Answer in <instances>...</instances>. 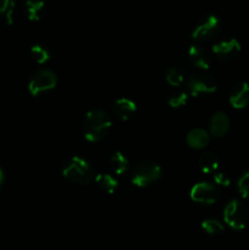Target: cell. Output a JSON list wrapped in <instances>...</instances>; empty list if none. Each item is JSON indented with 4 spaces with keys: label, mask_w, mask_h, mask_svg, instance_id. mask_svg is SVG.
<instances>
[{
    "label": "cell",
    "mask_w": 249,
    "mask_h": 250,
    "mask_svg": "<svg viewBox=\"0 0 249 250\" xmlns=\"http://www.w3.org/2000/svg\"><path fill=\"white\" fill-rule=\"evenodd\" d=\"M111 126V117L106 111L102 109H92L83 117V137L90 143L99 142L109 133Z\"/></svg>",
    "instance_id": "cell-1"
},
{
    "label": "cell",
    "mask_w": 249,
    "mask_h": 250,
    "mask_svg": "<svg viewBox=\"0 0 249 250\" xmlns=\"http://www.w3.org/2000/svg\"><path fill=\"white\" fill-rule=\"evenodd\" d=\"M62 176L77 185H89L95 177L92 164L82 156H72L62 166Z\"/></svg>",
    "instance_id": "cell-2"
},
{
    "label": "cell",
    "mask_w": 249,
    "mask_h": 250,
    "mask_svg": "<svg viewBox=\"0 0 249 250\" xmlns=\"http://www.w3.org/2000/svg\"><path fill=\"white\" fill-rule=\"evenodd\" d=\"M163 175V168L159 164L150 160L139 161L132 171L131 182L134 187L144 188L153 185Z\"/></svg>",
    "instance_id": "cell-3"
},
{
    "label": "cell",
    "mask_w": 249,
    "mask_h": 250,
    "mask_svg": "<svg viewBox=\"0 0 249 250\" xmlns=\"http://www.w3.org/2000/svg\"><path fill=\"white\" fill-rule=\"evenodd\" d=\"M221 31V21L215 15L203 17L190 32V38L197 43H205L212 41Z\"/></svg>",
    "instance_id": "cell-4"
},
{
    "label": "cell",
    "mask_w": 249,
    "mask_h": 250,
    "mask_svg": "<svg viewBox=\"0 0 249 250\" xmlns=\"http://www.w3.org/2000/svg\"><path fill=\"white\" fill-rule=\"evenodd\" d=\"M186 92L190 97H203L215 93L217 89L216 81L208 73H193L186 80Z\"/></svg>",
    "instance_id": "cell-5"
},
{
    "label": "cell",
    "mask_w": 249,
    "mask_h": 250,
    "mask_svg": "<svg viewBox=\"0 0 249 250\" xmlns=\"http://www.w3.org/2000/svg\"><path fill=\"white\" fill-rule=\"evenodd\" d=\"M56 83H58V78L53 71L41 68V70H37L29 78L28 90L34 97H39L44 93L53 90L56 87Z\"/></svg>",
    "instance_id": "cell-6"
},
{
    "label": "cell",
    "mask_w": 249,
    "mask_h": 250,
    "mask_svg": "<svg viewBox=\"0 0 249 250\" xmlns=\"http://www.w3.org/2000/svg\"><path fill=\"white\" fill-rule=\"evenodd\" d=\"M224 221L233 229H243L249 221V210L239 200H232L224 209Z\"/></svg>",
    "instance_id": "cell-7"
},
{
    "label": "cell",
    "mask_w": 249,
    "mask_h": 250,
    "mask_svg": "<svg viewBox=\"0 0 249 250\" xmlns=\"http://www.w3.org/2000/svg\"><path fill=\"white\" fill-rule=\"evenodd\" d=\"M220 192L216 186L209 182H199L190 189V199L195 203L211 205L219 200Z\"/></svg>",
    "instance_id": "cell-8"
},
{
    "label": "cell",
    "mask_w": 249,
    "mask_h": 250,
    "mask_svg": "<svg viewBox=\"0 0 249 250\" xmlns=\"http://www.w3.org/2000/svg\"><path fill=\"white\" fill-rule=\"evenodd\" d=\"M242 50V46L237 39H225V41H220L214 44L212 46V53L216 58L221 59V60H232V59L237 58Z\"/></svg>",
    "instance_id": "cell-9"
},
{
    "label": "cell",
    "mask_w": 249,
    "mask_h": 250,
    "mask_svg": "<svg viewBox=\"0 0 249 250\" xmlns=\"http://www.w3.org/2000/svg\"><path fill=\"white\" fill-rule=\"evenodd\" d=\"M164 73H165V80L172 87H180L182 83L186 82L187 76H186V67L176 60H170L164 65Z\"/></svg>",
    "instance_id": "cell-10"
},
{
    "label": "cell",
    "mask_w": 249,
    "mask_h": 250,
    "mask_svg": "<svg viewBox=\"0 0 249 250\" xmlns=\"http://www.w3.org/2000/svg\"><path fill=\"white\" fill-rule=\"evenodd\" d=\"M187 59L190 65L199 68V70L207 71L211 66V56L208 53L207 49H204L199 44L189 46L187 51Z\"/></svg>",
    "instance_id": "cell-11"
},
{
    "label": "cell",
    "mask_w": 249,
    "mask_h": 250,
    "mask_svg": "<svg viewBox=\"0 0 249 250\" xmlns=\"http://www.w3.org/2000/svg\"><path fill=\"white\" fill-rule=\"evenodd\" d=\"M229 104L234 109H244L249 105V83L241 82L232 88L229 93Z\"/></svg>",
    "instance_id": "cell-12"
},
{
    "label": "cell",
    "mask_w": 249,
    "mask_h": 250,
    "mask_svg": "<svg viewBox=\"0 0 249 250\" xmlns=\"http://www.w3.org/2000/svg\"><path fill=\"white\" fill-rule=\"evenodd\" d=\"M137 111V105L133 100L128 98H120L114 103L112 114L120 121H127L131 119Z\"/></svg>",
    "instance_id": "cell-13"
},
{
    "label": "cell",
    "mask_w": 249,
    "mask_h": 250,
    "mask_svg": "<svg viewBox=\"0 0 249 250\" xmlns=\"http://www.w3.org/2000/svg\"><path fill=\"white\" fill-rule=\"evenodd\" d=\"M210 133L214 137H224L229 129V119L224 111L215 112L209 121Z\"/></svg>",
    "instance_id": "cell-14"
},
{
    "label": "cell",
    "mask_w": 249,
    "mask_h": 250,
    "mask_svg": "<svg viewBox=\"0 0 249 250\" xmlns=\"http://www.w3.org/2000/svg\"><path fill=\"white\" fill-rule=\"evenodd\" d=\"M210 141L209 132L203 128H194L188 132L187 144L193 149H203Z\"/></svg>",
    "instance_id": "cell-15"
},
{
    "label": "cell",
    "mask_w": 249,
    "mask_h": 250,
    "mask_svg": "<svg viewBox=\"0 0 249 250\" xmlns=\"http://www.w3.org/2000/svg\"><path fill=\"white\" fill-rule=\"evenodd\" d=\"M94 181L97 187L107 194H112L119 187V181L112 173H98Z\"/></svg>",
    "instance_id": "cell-16"
},
{
    "label": "cell",
    "mask_w": 249,
    "mask_h": 250,
    "mask_svg": "<svg viewBox=\"0 0 249 250\" xmlns=\"http://www.w3.org/2000/svg\"><path fill=\"white\" fill-rule=\"evenodd\" d=\"M128 159H127L126 155L122 154L121 151H115L109 159V167L110 170H111L112 175H124L127 171V168H128Z\"/></svg>",
    "instance_id": "cell-17"
},
{
    "label": "cell",
    "mask_w": 249,
    "mask_h": 250,
    "mask_svg": "<svg viewBox=\"0 0 249 250\" xmlns=\"http://www.w3.org/2000/svg\"><path fill=\"white\" fill-rule=\"evenodd\" d=\"M198 165L204 173H212L219 167V159L211 151H205L198 159Z\"/></svg>",
    "instance_id": "cell-18"
},
{
    "label": "cell",
    "mask_w": 249,
    "mask_h": 250,
    "mask_svg": "<svg viewBox=\"0 0 249 250\" xmlns=\"http://www.w3.org/2000/svg\"><path fill=\"white\" fill-rule=\"evenodd\" d=\"M24 12L31 21H39L44 14L43 0H26L24 1Z\"/></svg>",
    "instance_id": "cell-19"
},
{
    "label": "cell",
    "mask_w": 249,
    "mask_h": 250,
    "mask_svg": "<svg viewBox=\"0 0 249 250\" xmlns=\"http://www.w3.org/2000/svg\"><path fill=\"white\" fill-rule=\"evenodd\" d=\"M188 98L189 94L186 90H175L167 97V104L172 109H180L187 104Z\"/></svg>",
    "instance_id": "cell-20"
},
{
    "label": "cell",
    "mask_w": 249,
    "mask_h": 250,
    "mask_svg": "<svg viewBox=\"0 0 249 250\" xmlns=\"http://www.w3.org/2000/svg\"><path fill=\"white\" fill-rule=\"evenodd\" d=\"M202 229L203 231L207 232L208 234H212V236H215V234L222 233L225 227L224 225H222V222L219 221V220L207 219L202 222Z\"/></svg>",
    "instance_id": "cell-21"
},
{
    "label": "cell",
    "mask_w": 249,
    "mask_h": 250,
    "mask_svg": "<svg viewBox=\"0 0 249 250\" xmlns=\"http://www.w3.org/2000/svg\"><path fill=\"white\" fill-rule=\"evenodd\" d=\"M31 55L33 58V60L36 61L39 65H43V63L48 62L49 59H50V53L48 51V49L44 48L42 45H33L31 49Z\"/></svg>",
    "instance_id": "cell-22"
},
{
    "label": "cell",
    "mask_w": 249,
    "mask_h": 250,
    "mask_svg": "<svg viewBox=\"0 0 249 250\" xmlns=\"http://www.w3.org/2000/svg\"><path fill=\"white\" fill-rule=\"evenodd\" d=\"M15 1L14 0H0V15H4L5 20L9 24L14 21Z\"/></svg>",
    "instance_id": "cell-23"
},
{
    "label": "cell",
    "mask_w": 249,
    "mask_h": 250,
    "mask_svg": "<svg viewBox=\"0 0 249 250\" xmlns=\"http://www.w3.org/2000/svg\"><path fill=\"white\" fill-rule=\"evenodd\" d=\"M238 190L243 198L249 199V171L244 172L238 180Z\"/></svg>",
    "instance_id": "cell-24"
},
{
    "label": "cell",
    "mask_w": 249,
    "mask_h": 250,
    "mask_svg": "<svg viewBox=\"0 0 249 250\" xmlns=\"http://www.w3.org/2000/svg\"><path fill=\"white\" fill-rule=\"evenodd\" d=\"M215 182H216L217 185L225 186V187H226V186L229 185V178L227 177L225 173H216V175H215Z\"/></svg>",
    "instance_id": "cell-25"
},
{
    "label": "cell",
    "mask_w": 249,
    "mask_h": 250,
    "mask_svg": "<svg viewBox=\"0 0 249 250\" xmlns=\"http://www.w3.org/2000/svg\"><path fill=\"white\" fill-rule=\"evenodd\" d=\"M4 180H5V176H4V171L0 168V187L2 186V183H4Z\"/></svg>",
    "instance_id": "cell-26"
}]
</instances>
